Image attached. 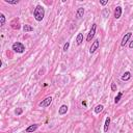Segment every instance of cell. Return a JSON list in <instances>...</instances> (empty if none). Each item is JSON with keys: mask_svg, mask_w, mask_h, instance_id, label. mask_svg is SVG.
Masks as SVG:
<instances>
[{"mask_svg": "<svg viewBox=\"0 0 133 133\" xmlns=\"http://www.w3.org/2000/svg\"><path fill=\"white\" fill-rule=\"evenodd\" d=\"M33 17H34V19L38 22H41L44 19V17H45V9L40 4L36 5V7L34 9V12H33Z\"/></svg>", "mask_w": 133, "mask_h": 133, "instance_id": "1", "label": "cell"}, {"mask_svg": "<svg viewBox=\"0 0 133 133\" xmlns=\"http://www.w3.org/2000/svg\"><path fill=\"white\" fill-rule=\"evenodd\" d=\"M13 50H14L16 53H23V52L25 51V46L23 45L22 43H20V42H16V43L13 44L12 46Z\"/></svg>", "mask_w": 133, "mask_h": 133, "instance_id": "2", "label": "cell"}, {"mask_svg": "<svg viewBox=\"0 0 133 133\" xmlns=\"http://www.w3.org/2000/svg\"><path fill=\"white\" fill-rule=\"evenodd\" d=\"M52 97H46L44 99L43 101H42L41 103H39V106L42 108H45V107H48V106H50V104L52 103Z\"/></svg>", "mask_w": 133, "mask_h": 133, "instance_id": "3", "label": "cell"}, {"mask_svg": "<svg viewBox=\"0 0 133 133\" xmlns=\"http://www.w3.org/2000/svg\"><path fill=\"white\" fill-rule=\"evenodd\" d=\"M96 28H97V24H93L90 32H88V34H87V38H86L87 42H90L94 39V36H95V34H96Z\"/></svg>", "mask_w": 133, "mask_h": 133, "instance_id": "4", "label": "cell"}, {"mask_svg": "<svg viewBox=\"0 0 133 133\" xmlns=\"http://www.w3.org/2000/svg\"><path fill=\"white\" fill-rule=\"evenodd\" d=\"M99 46H100V41H99V40H96L95 42H93L92 47H90V54L95 53V52L98 50Z\"/></svg>", "mask_w": 133, "mask_h": 133, "instance_id": "5", "label": "cell"}, {"mask_svg": "<svg viewBox=\"0 0 133 133\" xmlns=\"http://www.w3.org/2000/svg\"><path fill=\"white\" fill-rule=\"evenodd\" d=\"M131 35H132V33H131V32H128V33H126V34L123 36V39H122V42H121V46H122V47H125V46H126V44L128 43V41L130 40Z\"/></svg>", "mask_w": 133, "mask_h": 133, "instance_id": "6", "label": "cell"}, {"mask_svg": "<svg viewBox=\"0 0 133 133\" xmlns=\"http://www.w3.org/2000/svg\"><path fill=\"white\" fill-rule=\"evenodd\" d=\"M121 16H122V7L116 6V9H114V18H116V19H120Z\"/></svg>", "mask_w": 133, "mask_h": 133, "instance_id": "7", "label": "cell"}, {"mask_svg": "<svg viewBox=\"0 0 133 133\" xmlns=\"http://www.w3.org/2000/svg\"><path fill=\"white\" fill-rule=\"evenodd\" d=\"M38 128H39V125H38V124L30 125L29 127H27V128H26V132H27V133H31V132L35 131V130L38 129Z\"/></svg>", "mask_w": 133, "mask_h": 133, "instance_id": "8", "label": "cell"}, {"mask_svg": "<svg viewBox=\"0 0 133 133\" xmlns=\"http://www.w3.org/2000/svg\"><path fill=\"white\" fill-rule=\"evenodd\" d=\"M83 15H84V9L83 7H79L76 12V18L77 19H81L83 17Z\"/></svg>", "mask_w": 133, "mask_h": 133, "instance_id": "9", "label": "cell"}, {"mask_svg": "<svg viewBox=\"0 0 133 133\" xmlns=\"http://www.w3.org/2000/svg\"><path fill=\"white\" fill-rule=\"evenodd\" d=\"M68 106L67 105H61L60 106V108L58 109V113L60 114V116H64V114H66L68 112Z\"/></svg>", "mask_w": 133, "mask_h": 133, "instance_id": "10", "label": "cell"}, {"mask_svg": "<svg viewBox=\"0 0 133 133\" xmlns=\"http://www.w3.org/2000/svg\"><path fill=\"white\" fill-rule=\"evenodd\" d=\"M131 78V73L130 72H125L123 75H122L121 79L123 80V81H128V80Z\"/></svg>", "mask_w": 133, "mask_h": 133, "instance_id": "11", "label": "cell"}, {"mask_svg": "<svg viewBox=\"0 0 133 133\" xmlns=\"http://www.w3.org/2000/svg\"><path fill=\"white\" fill-rule=\"evenodd\" d=\"M109 125H110V118H106L105 120V125H104V132H107L108 128H109Z\"/></svg>", "mask_w": 133, "mask_h": 133, "instance_id": "12", "label": "cell"}, {"mask_svg": "<svg viewBox=\"0 0 133 133\" xmlns=\"http://www.w3.org/2000/svg\"><path fill=\"white\" fill-rule=\"evenodd\" d=\"M83 42V34L82 33H78L77 36H76V43L78 45H81Z\"/></svg>", "mask_w": 133, "mask_h": 133, "instance_id": "13", "label": "cell"}, {"mask_svg": "<svg viewBox=\"0 0 133 133\" xmlns=\"http://www.w3.org/2000/svg\"><path fill=\"white\" fill-rule=\"evenodd\" d=\"M23 31L24 32H29V31H33V27L28 24H25L23 25Z\"/></svg>", "mask_w": 133, "mask_h": 133, "instance_id": "14", "label": "cell"}, {"mask_svg": "<svg viewBox=\"0 0 133 133\" xmlns=\"http://www.w3.org/2000/svg\"><path fill=\"white\" fill-rule=\"evenodd\" d=\"M123 97V93L122 92H120V93H118V95H116V97L114 98V103L116 104H118L120 101H121V98Z\"/></svg>", "mask_w": 133, "mask_h": 133, "instance_id": "15", "label": "cell"}, {"mask_svg": "<svg viewBox=\"0 0 133 133\" xmlns=\"http://www.w3.org/2000/svg\"><path fill=\"white\" fill-rule=\"evenodd\" d=\"M103 108H104V106L102 105V104H99V105L96 106V108H95V112H96V113H100L101 111L103 110Z\"/></svg>", "mask_w": 133, "mask_h": 133, "instance_id": "16", "label": "cell"}, {"mask_svg": "<svg viewBox=\"0 0 133 133\" xmlns=\"http://www.w3.org/2000/svg\"><path fill=\"white\" fill-rule=\"evenodd\" d=\"M5 23V16L3 14L0 15V26H3Z\"/></svg>", "mask_w": 133, "mask_h": 133, "instance_id": "17", "label": "cell"}, {"mask_svg": "<svg viewBox=\"0 0 133 133\" xmlns=\"http://www.w3.org/2000/svg\"><path fill=\"white\" fill-rule=\"evenodd\" d=\"M5 2L9 4H18L19 3V0H5Z\"/></svg>", "mask_w": 133, "mask_h": 133, "instance_id": "18", "label": "cell"}, {"mask_svg": "<svg viewBox=\"0 0 133 133\" xmlns=\"http://www.w3.org/2000/svg\"><path fill=\"white\" fill-rule=\"evenodd\" d=\"M102 14H103V17L108 18V17H109V9H104Z\"/></svg>", "mask_w": 133, "mask_h": 133, "instance_id": "19", "label": "cell"}, {"mask_svg": "<svg viewBox=\"0 0 133 133\" xmlns=\"http://www.w3.org/2000/svg\"><path fill=\"white\" fill-rule=\"evenodd\" d=\"M22 112H23L22 108H17V109L15 110V113L17 114V116H20V114H22Z\"/></svg>", "mask_w": 133, "mask_h": 133, "instance_id": "20", "label": "cell"}, {"mask_svg": "<svg viewBox=\"0 0 133 133\" xmlns=\"http://www.w3.org/2000/svg\"><path fill=\"white\" fill-rule=\"evenodd\" d=\"M69 47H70V43H69V42H67V43L64 45V51L66 52L67 50H69Z\"/></svg>", "mask_w": 133, "mask_h": 133, "instance_id": "21", "label": "cell"}, {"mask_svg": "<svg viewBox=\"0 0 133 133\" xmlns=\"http://www.w3.org/2000/svg\"><path fill=\"white\" fill-rule=\"evenodd\" d=\"M111 90L112 92H116V84L114 82L111 83Z\"/></svg>", "mask_w": 133, "mask_h": 133, "instance_id": "22", "label": "cell"}, {"mask_svg": "<svg viewBox=\"0 0 133 133\" xmlns=\"http://www.w3.org/2000/svg\"><path fill=\"white\" fill-rule=\"evenodd\" d=\"M107 3H108L107 0H102V1H100V4H101V5H106Z\"/></svg>", "mask_w": 133, "mask_h": 133, "instance_id": "23", "label": "cell"}, {"mask_svg": "<svg viewBox=\"0 0 133 133\" xmlns=\"http://www.w3.org/2000/svg\"><path fill=\"white\" fill-rule=\"evenodd\" d=\"M129 48H130V49H132V48H133V41L129 44Z\"/></svg>", "mask_w": 133, "mask_h": 133, "instance_id": "24", "label": "cell"}]
</instances>
